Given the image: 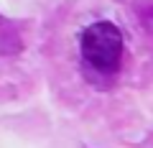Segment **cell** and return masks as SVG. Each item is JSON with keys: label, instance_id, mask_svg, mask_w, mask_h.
I'll use <instances>...</instances> for the list:
<instances>
[{"label": "cell", "instance_id": "cell-1", "mask_svg": "<svg viewBox=\"0 0 153 148\" xmlns=\"http://www.w3.org/2000/svg\"><path fill=\"white\" fill-rule=\"evenodd\" d=\"M79 51L89 69L100 74H115L123 61V33L110 21H97L82 31Z\"/></svg>", "mask_w": 153, "mask_h": 148}, {"label": "cell", "instance_id": "cell-2", "mask_svg": "<svg viewBox=\"0 0 153 148\" xmlns=\"http://www.w3.org/2000/svg\"><path fill=\"white\" fill-rule=\"evenodd\" d=\"M138 21L148 33H153V0H143L138 3Z\"/></svg>", "mask_w": 153, "mask_h": 148}]
</instances>
